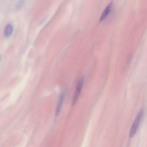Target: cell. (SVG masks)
<instances>
[{"label":"cell","mask_w":147,"mask_h":147,"mask_svg":"<svg viewBox=\"0 0 147 147\" xmlns=\"http://www.w3.org/2000/svg\"><path fill=\"white\" fill-rule=\"evenodd\" d=\"M113 4V1H111L107 5L102 12L100 18V20L101 21L104 19L109 13L111 8Z\"/></svg>","instance_id":"cell-3"},{"label":"cell","mask_w":147,"mask_h":147,"mask_svg":"<svg viewBox=\"0 0 147 147\" xmlns=\"http://www.w3.org/2000/svg\"><path fill=\"white\" fill-rule=\"evenodd\" d=\"M143 114V111L141 110L137 115L130 130L129 136L130 137H132L136 132L139 124L142 119Z\"/></svg>","instance_id":"cell-1"},{"label":"cell","mask_w":147,"mask_h":147,"mask_svg":"<svg viewBox=\"0 0 147 147\" xmlns=\"http://www.w3.org/2000/svg\"><path fill=\"white\" fill-rule=\"evenodd\" d=\"M13 31V28L11 25L9 24L6 25L4 30V35L6 38L10 37Z\"/></svg>","instance_id":"cell-5"},{"label":"cell","mask_w":147,"mask_h":147,"mask_svg":"<svg viewBox=\"0 0 147 147\" xmlns=\"http://www.w3.org/2000/svg\"><path fill=\"white\" fill-rule=\"evenodd\" d=\"M64 99V95L61 94L58 99L55 111V115L57 116L60 111Z\"/></svg>","instance_id":"cell-4"},{"label":"cell","mask_w":147,"mask_h":147,"mask_svg":"<svg viewBox=\"0 0 147 147\" xmlns=\"http://www.w3.org/2000/svg\"><path fill=\"white\" fill-rule=\"evenodd\" d=\"M83 82V78H81L80 80L78 83L76 87L75 92L74 94L72 100V105H74L75 104L78 99L82 87Z\"/></svg>","instance_id":"cell-2"}]
</instances>
